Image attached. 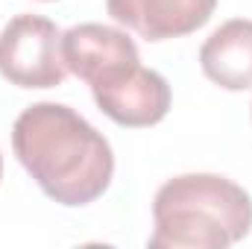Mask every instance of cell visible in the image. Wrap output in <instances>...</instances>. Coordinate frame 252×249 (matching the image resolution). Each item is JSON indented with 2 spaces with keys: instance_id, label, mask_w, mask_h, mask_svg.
<instances>
[{
  "instance_id": "ba28073f",
  "label": "cell",
  "mask_w": 252,
  "mask_h": 249,
  "mask_svg": "<svg viewBox=\"0 0 252 249\" xmlns=\"http://www.w3.org/2000/svg\"><path fill=\"white\" fill-rule=\"evenodd\" d=\"M0 179H3V156H0Z\"/></svg>"
},
{
  "instance_id": "277c9868",
  "label": "cell",
  "mask_w": 252,
  "mask_h": 249,
  "mask_svg": "<svg viewBox=\"0 0 252 249\" xmlns=\"http://www.w3.org/2000/svg\"><path fill=\"white\" fill-rule=\"evenodd\" d=\"M62 56L64 67L91 88L106 85L141 64L135 41L126 32L106 24L70 27L62 35Z\"/></svg>"
},
{
  "instance_id": "5b68a950",
  "label": "cell",
  "mask_w": 252,
  "mask_h": 249,
  "mask_svg": "<svg viewBox=\"0 0 252 249\" xmlns=\"http://www.w3.org/2000/svg\"><path fill=\"white\" fill-rule=\"evenodd\" d=\"M94 103L106 118L121 126H156L170 112V85L161 73L138 64L124 76L91 88Z\"/></svg>"
},
{
  "instance_id": "3957f363",
  "label": "cell",
  "mask_w": 252,
  "mask_h": 249,
  "mask_svg": "<svg viewBox=\"0 0 252 249\" xmlns=\"http://www.w3.org/2000/svg\"><path fill=\"white\" fill-rule=\"evenodd\" d=\"M62 32L44 15H15L0 30V76L18 88H56L64 82Z\"/></svg>"
},
{
  "instance_id": "7a4b0ae2",
  "label": "cell",
  "mask_w": 252,
  "mask_h": 249,
  "mask_svg": "<svg viewBox=\"0 0 252 249\" xmlns=\"http://www.w3.org/2000/svg\"><path fill=\"white\" fill-rule=\"evenodd\" d=\"M153 249H226L252 229V199L217 173H185L158 187L153 199Z\"/></svg>"
},
{
  "instance_id": "52a82bcc",
  "label": "cell",
  "mask_w": 252,
  "mask_h": 249,
  "mask_svg": "<svg viewBox=\"0 0 252 249\" xmlns=\"http://www.w3.org/2000/svg\"><path fill=\"white\" fill-rule=\"evenodd\" d=\"M199 64L202 73L226 91L252 88V21L232 18L220 24L199 47Z\"/></svg>"
},
{
  "instance_id": "6da1fadb",
  "label": "cell",
  "mask_w": 252,
  "mask_h": 249,
  "mask_svg": "<svg viewBox=\"0 0 252 249\" xmlns=\"http://www.w3.org/2000/svg\"><path fill=\"white\" fill-rule=\"evenodd\" d=\"M12 150L53 202L79 208L103 196L115 176V153L79 112L62 103H35L12 126Z\"/></svg>"
},
{
  "instance_id": "8992f818",
  "label": "cell",
  "mask_w": 252,
  "mask_h": 249,
  "mask_svg": "<svg viewBox=\"0 0 252 249\" xmlns=\"http://www.w3.org/2000/svg\"><path fill=\"white\" fill-rule=\"evenodd\" d=\"M217 0H106L109 15L147 41L182 38L205 27Z\"/></svg>"
}]
</instances>
